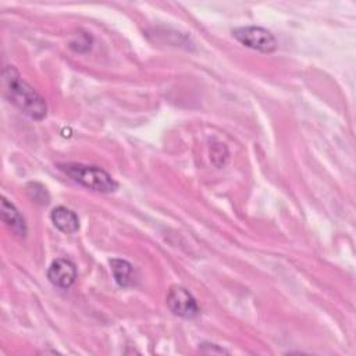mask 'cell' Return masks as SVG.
<instances>
[{
	"label": "cell",
	"instance_id": "cell-5",
	"mask_svg": "<svg viewBox=\"0 0 356 356\" xmlns=\"http://www.w3.org/2000/svg\"><path fill=\"white\" fill-rule=\"evenodd\" d=\"M47 278L58 288H70L76 280L75 264L68 259H57L49 267Z\"/></svg>",
	"mask_w": 356,
	"mask_h": 356
},
{
	"label": "cell",
	"instance_id": "cell-3",
	"mask_svg": "<svg viewBox=\"0 0 356 356\" xmlns=\"http://www.w3.org/2000/svg\"><path fill=\"white\" fill-rule=\"evenodd\" d=\"M234 38L241 42L243 46L261 51V53H273L277 50V39L275 36L266 28L261 26H239L232 31Z\"/></svg>",
	"mask_w": 356,
	"mask_h": 356
},
{
	"label": "cell",
	"instance_id": "cell-10",
	"mask_svg": "<svg viewBox=\"0 0 356 356\" xmlns=\"http://www.w3.org/2000/svg\"><path fill=\"white\" fill-rule=\"evenodd\" d=\"M210 159L213 161L214 165L217 167H224L227 160H228V150L224 146V143H214L211 146V152H210Z\"/></svg>",
	"mask_w": 356,
	"mask_h": 356
},
{
	"label": "cell",
	"instance_id": "cell-9",
	"mask_svg": "<svg viewBox=\"0 0 356 356\" xmlns=\"http://www.w3.org/2000/svg\"><path fill=\"white\" fill-rule=\"evenodd\" d=\"M26 192L33 202H38L40 204L49 203V193L43 185H40L38 182H31L26 185Z\"/></svg>",
	"mask_w": 356,
	"mask_h": 356
},
{
	"label": "cell",
	"instance_id": "cell-11",
	"mask_svg": "<svg viewBox=\"0 0 356 356\" xmlns=\"http://www.w3.org/2000/svg\"><path fill=\"white\" fill-rule=\"evenodd\" d=\"M90 42H92V39H90L89 35H86L85 32H78L76 39L70 42V47L75 51L83 53V51H88L90 49Z\"/></svg>",
	"mask_w": 356,
	"mask_h": 356
},
{
	"label": "cell",
	"instance_id": "cell-6",
	"mask_svg": "<svg viewBox=\"0 0 356 356\" xmlns=\"http://www.w3.org/2000/svg\"><path fill=\"white\" fill-rule=\"evenodd\" d=\"M1 218L3 222L11 229V232L18 238H25L26 224L17 207L8 202L6 197H1Z\"/></svg>",
	"mask_w": 356,
	"mask_h": 356
},
{
	"label": "cell",
	"instance_id": "cell-1",
	"mask_svg": "<svg viewBox=\"0 0 356 356\" xmlns=\"http://www.w3.org/2000/svg\"><path fill=\"white\" fill-rule=\"evenodd\" d=\"M4 96L24 114L33 120H43L47 114V106L44 99L25 82L18 71L8 65L3 71Z\"/></svg>",
	"mask_w": 356,
	"mask_h": 356
},
{
	"label": "cell",
	"instance_id": "cell-7",
	"mask_svg": "<svg viewBox=\"0 0 356 356\" xmlns=\"http://www.w3.org/2000/svg\"><path fill=\"white\" fill-rule=\"evenodd\" d=\"M50 218H51V222L54 224V227L64 234H74L79 229L78 216L72 210H70L64 206L54 207L51 210Z\"/></svg>",
	"mask_w": 356,
	"mask_h": 356
},
{
	"label": "cell",
	"instance_id": "cell-4",
	"mask_svg": "<svg viewBox=\"0 0 356 356\" xmlns=\"http://www.w3.org/2000/svg\"><path fill=\"white\" fill-rule=\"evenodd\" d=\"M167 306L170 312L182 318H193L199 314V306L192 293L181 286L172 285L167 293Z\"/></svg>",
	"mask_w": 356,
	"mask_h": 356
},
{
	"label": "cell",
	"instance_id": "cell-2",
	"mask_svg": "<svg viewBox=\"0 0 356 356\" xmlns=\"http://www.w3.org/2000/svg\"><path fill=\"white\" fill-rule=\"evenodd\" d=\"M58 170H61L65 175H68L72 181L81 184L82 186L102 192V193H110L117 191L118 184L115 179L103 168L97 165H86L81 163H64L57 165Z\"/></svg>",
	"mask_w": 356,
	"mask_h": 356
},
{
	"label": "cell",
	"instance_id": "cell-8",
	"mask_svg": "<svg viewBox=\"0 0 356 356\" xmlns=\"http://www.w3.org/2000/svg\"><path fill=\"white\" fill-rule=\"evenodd\" d=\"M110 268L115 282L120 286L127 288L134 284V266L129 261L122 259H111Z\"/></svg>",
	"mask_w": 356,
	"mask_h": 356
}]
</instances>
